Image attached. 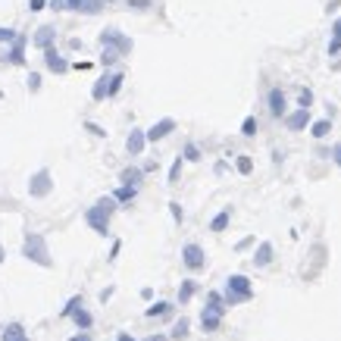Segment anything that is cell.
Listing matches in <instances>:
<instances>
[{
	"label": "cell",
	"instance_id": "d590c367",
	"mask_svg": "<svg viewBox=\"0 0 341 341\" xmlns=\"http://www.w3.org/2000/svg\"><path fill=\"white\" fill-rule=\"evenodd\" d=\"M79 304H82V297H72V300H69L66 307H63V316H69V313H72V310L79 307Z\"/></svg>",
	"mask_w": 341,
	"mask_h": 341
},
{
	"label": "cell",
	"instance_id": "7dc6e473",
	"mask_svg": "<svg viewBox=\"0 0 341 341\" xmlns=\"http://www.w3.org/2000/svg\"><path fill=\"white\" fill-rule=\"evenodd\" d=\"M72 341H91V338H88V335H75Z\"/></svg>",
	"mask_w": 341,
	"mask_h": 341
},
{
	"label": "cell",
	"instance_id": "5bb4252c",
	"mask_svg": "<svg viewBox=\"0 0 341 341\" xmlns=\"http://www.w3.org/2000/svg\"><path fill=\"white\" fill-rule=\"evenodd\" d=\"M44 63H47L50 72H66V69H69V63H66L53 47H47V50H44Z\"/></svg>",
	"mask_w": 341,
	"mask_h": 341
},
{
	"label": "cell",
	"instance_id": "8fae6325",
	"mask_svg": "<svg viewBox=\"0 0 341 341\" xmlns=\"http://www.w3.org/2000/svg\"><path fill=\"white\" fill-rule=\"evenodd\" d=\"M285 94H282V88H273V91H269V116L273 119H282L285 116Z\"/></svg>",
	"mask_w": 341,
	"mask_h": 341
},
{
	"label": "cell",
	"instance_id": "d4e9b609",
	"mask_svg": "<svg viewBox=\"0 0 341 341\" xmlns=\"http://www.w3.org/2000/svg\"><path fill=\"white\" fill-rule=\"evenodd\" d=\"M329 132H332V119H319V122H313V129H310L313 138H326Z\"/></svg>",
	"mask_w": 341,
	"mask_h": 341
},
{
	"label": "cell",
	"instance_id": "e575fe53",
	"mask_svg": "<svg viewBox=\"0 0 341 341\" xmlns=\"http://www.w3.org/2000/svg\"><path fill=\"white\" fill-rule=\"evenodd\" d=\"M38 88H41V75L31 72V75H28V91H38Z\"/></svg>",
	"mask_w": 341,
	"mask_h": 341
},
{
	"label": "cell",
	"instance_id": "f1b7e54d",
	"mask_svg": "<svg viewBox=\"0 0 341 341\" xmlns=\"http://www.w3.org/2000/svg\"><path fill=\"white\" fill-rule=\"evenodd\" d=\"M91 97H94V100H103V97H106V79H97V82H94Z\"/></svg>",
	"mask_w": 341,
	"mask_h": 341
},
{
	"label": "cell",
	"instance_id": "8992f818",
	"mask_svg": "<svg viewBox=\"0 0 341 341\" xmlns=\"http://www.w3.org/2000/svg\"><path fill=\"white\" fill-rule=\"evenodd\" d=\"M50 191H53V178H50L47 169H38V172L28 178V194L31 197H47Z\"/></svg>",
	"mask_w": 341,
	"mask_h": 341
},
{
	"label": "cell",
	"instance_id": "9c48e42d",
	"mask_svg": "<svg viewBox=\"0 0 341 341\" xmlns=\"http://www.w3.org/2000/svg\"><path fill=\"white\" fill-rule=\"evenodd\" d=\"M172 129H175V119H160V122H154V125H150L144 135H147V141H154V144H157V141H163Z\"/></svg>",
	"mask_w": 341,
	"mask_h": 341
},
{
	"label": "cell",
	"instance_id": "3957f363",
	"mask_svg": "<svg viewBox=\"0 0 341 341\" xmlns=\"http://www.w3.org/2000/svg\"><path fill=\"white\" fill-rule=\"evenodd\" d=\"M254 297V288H250V279L247 276H229L225 282V300L229 307H235V304H244Z\"/></svg>",
	"mask_w": 341,
	"mask_h": 341
},
{
	"label": "cell",
	"instance_id": "d6986e66",
	"mask_svg": "<svg viewBox=\"0 0 341 341\" xmlns=\"http://www.w3.org/2000/svg\"><path fill=\"white\" fill-rule=\"evenodd\" d=\"M229 219H232V207H225L222 213H216V216H213V222H210V232H225Z\"/></svg>",
	"mask_w": 341,
	"mask_h": 341
},
{
	"label": "cell",
	"instance_id": "bcb514c9",
	"mask_svg": "<svg viewBox=\"0 0 341 341\" xmlns=\"http://www.w3.org/2000/svg\"><path fill=\"white\" fill-rule=\"evenodd\" d=\"M116 341H135V338H132V335H125V332H119V338H116Z\"/></svg>",
	"mask_w": 341,
	"mask_h": 341
},
{
	"label": "cell",
	"instance_id": "277c9868",
	"mask_svg": "<svg viewBox=\"0 0 341 341\" xmlns=\"http://www.w3.org/2000/svg\"><path fill=\"white\" fill-rule=\"evenodd\" d=\"M222 313H225V307H222L219 294L210 291V307H204V313H201V326H204V332H216L219 322H222Z\"/></svg>",
	"mask_w": 341,
	"mask_h": 341
},
{
	"label": "cell",
	"instance_id": "52a82bcc",
	"mask_svg": "<svg viewBox=\"0 0 341 341\" xmlns=\"http://www.w3.org/2000/svg\"><path fill=\"white\" fill-rule=\"evenodd\" d=\"M182 263L188 266V269H204V263H207V254H204V247L201 244H185L182 247Z\"/></svg>",
	"mask_w": 341,
	"mask_h": 341
},
{
	"label": "cell",
	"instance_id": "f546056e",
	"mask_svg": "<svg viewBox=\"0 0 341 341\" xmlns=\"http://www.w3.org/2000/svg\"><path fill=\"white\" fill-rule=\"evenodd\" d=\"M188 163H197V160H201V150H197V144H185V154H182Z\"/></svg>",
	"mask_w": 341,
	"mask_h": 341
},
{
	"label": "cell",
	"instance_id": "ba28073f",
	"mask_svg": "<svg viewBox=\"0 0 341 341\" xmlns=\"http://www.w3.org/2000/svg\"><path fill=\"white\" fill-rule=\"evenodd\" d=\"M307 122H310V110H307V106H297L294 113L285 116V125H288L291 132H304V129H307Z\"/></svg>",
	"mask_w": 341,
	"mask_h": 341
},
{
	"label": "cell",
	"instance_id": "7bdbcfd3",
	"mask_svg": "<svg viewBox=\"0 0 341 341\" xmlns=\"http://www.w3.org/2000/svg\"><path fill=\"white\" fill-rule=\"evenodd\" d=\"M88 129H91V132H94V135H97V138H103V135H106V132H103V129H100V125H94V122H88Z\"/></svg>",
	"mask_w": 341,
	"mask_h": 341
},
{
	"label": "cell",
	"instance_id": "4dcf8cb0",
	"mask_svg": "<svg viewBox=\"0 0 341 341\" xmlns=\"http://www.w3.org/2000/svg\"><path fill=\"white\" fill-rule=\"evenodd\" d=\"M116 60H119V53H116V50H110V47H106V50H103V57H100V63H103V66H113Z\"/></svg>",
	"mask_w": 341,
	"mask_h": 341
},
{
	"label": "cell",
	"instance_id": "44dd1931",
	"mask_svg": "<svg viewBox=\"0 0 341 341\" xmlns=\"http://www.w3.org/2000/svg\"><path fill=\"white\" fill-rule=\"evenodd\" d=\"M194 291H197V282H191V279H185L182 285H178V300H182V304H188V300L194 297Z\"/></svg>",
	"mask_w": 341,
	"mask_h": 341
},
{
	"label": "cell",
	"instance_id": "ab89813d",
	"mask_svg": "<svg viewBox=\"0 0 341 341\" xmlns=\"http://www.w3.org/2000/svg\"><path fill=\"white\" fill-rule=\"evenodd\" d=\"M329 157H332V160H335V166H341V144H335V147H332V154H329Z\"/></svg>",
	"mask_w": 341,
	"mask_h": 341
},
{
	"label": "cell",
	"instance_id": "74e56055",
	"mask_svg": "<svg viewBox=\"0 0 341 341\" xmlns=\"http://www.w3.org/2000/svg\"><path fill=\"white\" fill-rule=\"evenodd\" d=\"M50 10H69V0H50Z\"/></svg>",
	"mask_w": 341,
	"mask_h": 341
},
{
	"label": "cell",
	"instance_id": "e0dca14e",
	"mask_svg": "<svg viewBox=\"0 0 341 341\" xmlns=\"http://www.w3.org/2000/svg\"><path fill=\"white\" fill-rule=\"evenodd\" d=\"M269 263H273V244L263 241V244L254 250V266H269Z\"/></svg>",
	"mask_w": 341,
	"mask_h": 341
},
{
	"label": "cell",
	"instance_id": "30bf717a",
	"mask_svg": "<svg viewBox=\"0 0 341 341\" xmlns=\"http://www.w3.org/2000/svg\"><path fill=\"white\" fill-rule=\"evenodd\" d=\"M144 144H147V135L141 132V129H132V135L125 138V150H129L132 157H141V154H144Z\"/></svg>",
	"mask_w": 341,
	"mask_h": 341
},
{
	"label": "cell",
	"instance_id": "4316f807",
	"mask_svg": "<svg viewBox=\"0 0 341 341\" xmlns=\"http://www.w3.org/2000/svg\"><path fill=\"white\" fill-rule=\"evenodd\" d=\"M235 166H238V172H241V175H250V172H254V160H250L247 154H241V157L235 160Z\"/></svg>",
	"mask_w": 341,
	"mask_h": 341
},
{
	"label": "cell",
	"instance_id": "cb8c5ba5",
	"mask_svg": "<svg viewBox=\"0 0 341 341\" xmlns=\"http://www.w3.org/2000/svg\"><path fill=\"white\" fill-rule=\"evenodd\" d=\"M122 82H125V75H122V72H116V75L106 79V97H116V94H119V88H122Z\"/></svg>",
	"mask_w": 341,
	"mask_h": 341
},
{
	"label": "cell",
	"instance_id": "ee69618b",
	"mask_svg": "<svg viewBox=\"0 0 341 341\" xmlns=\"http://www.w3.org/2000/svg\"><path fill=\"white\" fill-rule=\"evenodd\" d=\"M332 31H335V38H341V19H338V22L332 25Z\"/></svg>",
	"mask_w": 341,
	"mask_h": 341
},
{
	"label": "cell",
	"instance_id": "2e32d148",
	"mask_svg": "<svg viewBox=\"0 0 341 341\" xmlns=\"http://www.w3.org/2000/svg\"><path fill=\"white\" fill-rule=\"evenodd\" d=\"M0 338H4V341H28V335H25V329L19 326V322H10V326H4Z\"/></svg>",
	"mask_w": 341,
	"mask_h": 341
},
{
	"label": "cell",
	"instance_id": "4fadbf2b",
	"mask_svg": "<svg viewBox=\"0 0 341 341\" xmlns=\"http://www.w3.org/2000/svg\"><path fill=\"white\" fill-rule=\"evenodd\" d=\"M53 38H57V31H53L50 25H41L38 31H34L31 44H34V47H41V50H47V47H53Z\"/></svg>",
	"mask_w": 341,
	"mask_h": 341
},
{
	"label": "cell",
	"instance_id": "603a6c76",
	"mask_svg": "<svg viewBox=\"0 0 341 341\" xmlns=\"http://www.w3.org/2000/svg\"><path fill=\"white\" fill-rule=\"evenodd\" d=\"M135 194H138V188H132V185H122V188H116L113 201H119V204H129V201H135Z\"/></svg>",
	"mask_w": 341,
	"mask_h": 341
},
{
	"label": "cell",
	"instance_id": "7a4b0ae2",
	"mask_svg": "<svg viewBox=\"0 0 341 341\" xmlns=\"http://www.w3.org/2000/svg\"><path fill=\"white\" fill-rule=\"evenodd\" d=\"M22 254H25V260L38 263V266H50L53 263L50 260V250H47V241H44V235H38V232H28V235H25Z\"/></svg>",
	"mask_w": 341,
	"mask_h": 341
},
{
	"label": "cell",
	"instance_id": "ffe728a7",
	"mask_svg": "<svg viewBox=\"0 0 341 341\" xmlns=\"http://www.w3.org/2000/svg\"><path fill=\"white\" fill-rule=\"evenodd\" d=\"M188 329H191V322L182 316V319H175V326H172V341H182V338H188Z\"/></svg>",
	"mask_w": 341,
	"mask_h": 341
},
{
	"label": "cell",
	"instance_id": "9a60e30c",
	"mask_svg": "<svg viewBox=\"0 0 341 341\" xmlns=\"http://www.w3.org/2000/svg\"><path fill=\"white\" fill-rule=\"evenodd\" d=\"M7 63H13V66H22L25 63V38H22V34L13 41V47L7 53Z\"/></svg>",
	"mask_w": 341,
	"mask_h": 341
},
{
	"label": "cell",
	"instance_id": "d6a6232c",
	"mask_svg": "<svg viewBox=\"0 0 341 341\" xmlns=\"http://www.w3.org/2000/svg\"><path fill=\"white\" fill-rule=\"evenodd\" d=\"M178 172H182V157L172 163V169H169V182H178Z\"/></svg>",
	"mask_w": 341,
	"mask_h": 341
},
{
	"label": "cell",
	"instance_id": "ac0fdd59",
	"mask_svg": "<svg viewBox=\"0 0 341 341\" xmlns=\"http://www.w3.org/2000/svg\"><path fill=\"white\" fill-rule=\"evenodd\" d=\"M141 175H144V169H138V166H129V169H122V185H132V188H138V182H141Z\"/></svg>",
	"mask_w": 341,
	"mask_h": 341
},
{
	"label": "cell",
	"instance_id": "8d00e7d4",
	"mask_svg": "<svg viewBox=\"0 0 341 341\" xmlns=\"http://www.w3.org/2000/svg\"><path fill=\"white\" fill-rule=\"evenodd\" d=\"M129 7H132V10H147L150 0H129Z\"/></svg>",
	"mask_w": 341,
	"mask_h": 341
},
{
	"label": "cell",
	"instance_id": "484cf974",
	"mask_svg": "<svg viewBox=\"0 0 341 341\" xmlns=\"http://www.w3.org/2000/svg\"><path fill=\"white\" fill-rule=\"evenodd\" d=\"M169 310H172V304H166V300H157L154 307H147V316H150V319H154V316H166Z\"/></svg>",
	"mask_w": 341,
	"mask_h": 341
},
{
	"label": "cell",
	"instance_id": "83f0119b",
	"mask_svg": "<svg viewBox=\"0 0 341 341\" xmlns=\"http://www.w3.org/2000/svg\"><path fill=\"white\" fill-rule=\"evenodd\" d=\"M241 135H244V138H254V135H257V119H254V116H247V119L241 122Z\"/></svg>",
	"mask_w": 341,
	"mask_h": 341
},
{
	"label": "cell",
	"instance_id": "5b68a950",
	"mask_svg": "<svg viewBox=\"0 0 341 341\" xmlns=\"http://www.w3.org/2000/svg\"><path fill=\"white\" fill-rule=\"evenodd\" d=\"M100 44H103V47H110V50H116L119 57L132 50V38H125V34H122V31H116V28H103V31H100Z\"/></svg>",
	"mask_w": 341,
	"mask_h": 341
},
{
	"label": "cell",
	"instance_id": "f35d334b",
	"mask_svg": "<svg viewBox=\"0 0 341 341\" xmlns=\"http://www.w3.org/2000/svg\"><path fill=\"white\" fill-rule=\"evenodd\" d=\"M310 103H313V94L310 91H300V106H307V110H310Z\"/></svg>",
	"mask_w": 341,
	"mask_h": 341
},
{
	"label": "cell",
	"instance_id": "7402d4cb",
	"mask_svg": "<svg viewBox=\"0 0 341 341\" xmlns=\"http://www.w3.org/2000/svg\"><path fill=\"white\" fill-rule=\"evenodd\" d=\"M69 316L75 319V326H79V329H91V322H94V319H91V313H88V310H82V307H75V310L69 313Z\"/></svg>",
	"mask_w": 341,
	"mask_h": 341
},
{
	"label": "cell",
	"instance_id": "6da1fadb",
	"mask_svg": "<svg viewBox=\"0 0 341 341\" xmlns=\"http://www.w3.org/2000/svg\"><path fill=\"white\" fill-rule=\"evenodd\" d=\"M113 210H116L113 197H100V201L85 213V222L91 225L97 235H110V216H113Z\"/></svg>",
	"mask_w": 341,
	"mask_h": 341
},
{
	"label": "cell",
	"instance_id": "b9f144b4",
	"mask_svg": "<svg viewBox=\"0 0 341 341\" xmlns=\"http://www.w3.org/2000/svg\"><path fill=\"white\" fill-rule=\"evenodd\" d=\"M338 50H341V38H335V41L329 44V53H332V57H335V53H338Z\"/></svg>",
	"mask_w": 341,
	"mask_h": 341
},
{
	"label": "cell",
	"instance_id": "7c38bea8",
	"mask_svg": "<svg viewBox=\"0 0 341 341\" xmlns=\"http://www.w3.org/2000/svg\"><path fill=\"white\" fill-rule=\"evenodd\" d=\"M69 10L85 13V16H97L103 10V0H69Z\"/></svg>",
	"mask_w": 341,
	"mask_h": 341
},
{
	"label": "cell",
	"instance_id": "836d02e7",
	"mask_svg": "<svg viewBox=\"0 0 341 341\" xmlns=\"http://www.w3.org/2000/svg\"><path fill=\"white\" fill-rule=\"evenodd\" d=\"M169 210H172V219H175V222H182V219H185V213H182V204H175V201H172V204H169Z\"/></svg>",
	"mask_w": 341,
	"mask_h": 341
},
{
	"label": "cell",
	"instance_id": "f6af8a7d",
	"mask_svg": "<svg viewBox=\"0 0 341 341\" xmlns=\"http://www.w3.org/2000/svg\"><path fill=\"white\" fill-rule=\"evenodd\" d=\"M144 341H169L166 335H150V338H144Z\"/></svg>",
	"mask_w": 341,
	"mask_h": 341
},
{
	"label": "cell",
	"instance_id": "60d3db41",
	"mask_svg": "<svg viewBox=\"0 0 341 341\" xmlns=\"http://www.w3.org/2000/svg\"><path fill=\"white\" fill-rule=\"evenodd\" d=\"M28 10H31V13H38V10H44V0H28Z\"/></svg>",
	"mask_w": 341,
	"mask_h": 341
},
{
	"label": "cell",
	"instance_id": "1f68e13d",
	"mask_svg": "<svg viewBox=\"0 0 341 341\" xmlns=\"http://www.w3.org/2000/svg\"><path fill=\"white\" fill-rule=\"evenodd\" d=\"M19 34H16V28H0V44L4 41H16Z\"/></svg>",
	"mask_w": 341,
	"mask_h": 341
}]
</instances>
